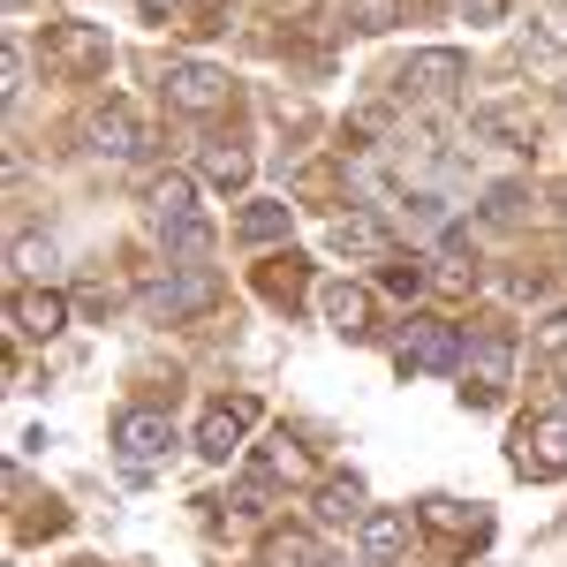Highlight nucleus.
Returning <instances> with one entry per match:
<instances>
[{"label":"nucleus","instance_id":"nucleus-5","mask_svg":"<svg viewBox=\"0 0 567 567\" xmlns=\"http://www.w3.org/2000/svg\"><path fill=\"white\" fill-rule=\"evenodd\" d=\"M114 446H122V462H130L136 477H152L175 454V416L167 409H122L114 416Z\"/></svg>","mask_w":567,"mask_h":567},{"label":"nucleus","instance_id":"nucleus-32","mask_svg":"<svg viewBox=\"0 0 567 567\" xmlns=\"http://www.w3.org/2000/svg\"><path fill=\"white\" fill-rule=\"evenodd\" d=\"M144 8H175V0H144Z\"/></svg>","mask_w":567,"mask_h":567},{"label":"nucleus","instance_id":"nucleus-28","mask_svg":"<svg viewBox=\"0 0 567 567\" xmlns=\"http://www.w3.org/2000/svg\"><path fill=\"white\" fill-rule=\"evenodd\" d=\"M8 258H16V272H45V265H53V243H39V235H16V250H8Z\"/></svg>","mask_w":567,"mask_h":567},{"label":"nucleus","instance_id":"nucleus-17","mask_svg":"<svg viewBox=\"0 0 567 567\" xmlns=\"http://www.w3.org/2000/svg\"><path fill=\"white\" fill-rule=\"evenodd\" d=\"M363 515H371V507H363V477H326L318 484V523L326 529H341V523L363 529Z\"/></svg>","mask_w":567,"mask_h":567},{"label":"nucleus","instance_id":"nucleus-22","mask_svg":"<svg viewBox=\"0 0 567 567\" xmlns=\"http://www.w3.org/2000/svg\"><path fill=\"white\" fill-rule=\"evenodd\" d=\"M523 213H529V189H523V182H492V189H484V219H492V227H515Z\"/></svg>","mask_w":567,"mask_h":567},{"label":"nucleus","instance_id":"nucleus-15","mask_svg":"<svg viewBox=\"0 0 567 567\" xmlns=\"http://www.w3.org/2000/svg\"><path fill=\"white\" fill-rule=\"evenodd\" d=\"M144 205H152V227H182V219H205V213H197V182H189V175H152Z\"/></svg>","mask_w":567,"mask_h":567},{"label":"nucleus","instance_id":"nucleus-19","mask_svg":"<svg viewBox=\"0 0 567 567\" xmlns=\"http://www.w3.org/2000/svg\"><path fill=\"white\" fill-rule=\"evenodd\" d=\"M197 175L213 182V189H250V152H243V144H205Z\"/></svg>","mask_w":567,"mask_h":567},{"label":"nucleus","instance_id":"nucleus-9","mask_svg":"<svg viewBox=\"0 0 567 567\" xmlns=\"http://www.w3.org/2000/svg\"><path fill=\"white\" fill-rule=\"evenodd\" d=\"M227 69H213V61H167V106H182V114H219L227 106Z\"/></svg>","mask_w":567,"mask_h":567},{"label":"nucleus","instance_id":"nucleus-4","mask_svg":"<svg viewBox=\"0 0 567 567\" xmlns=\"http://www.w3.org/2000/svg\"><path fill=\"white\" fill-rule=\"evenodd\" d=\"M507 379H515V341H507V333H477V341L462 349V401H470V409H492V401L507 393Z\"/></svg>","mask_w":567,"mask_h":567},{"label":"nucleus","instance_id":"nucleus-12","mask_svg":"<svg viewBox=\"0 0 567 567\" xmlns=\"http://www.w3.org/2000/svg\"><path fill=\"white\" fill-rule=\"evenodd\" d=\"M8 326L31 333V341H53V333L69 326V296H53V288H16V296H8Z\"/></svg>","mask_w":567,"mask_h":567},{"label":"nucleus","instance_id":"nucleus-13","mask_svg":"<svg viewBox=\"0 0 567 567\" xmlns=\"http://www.w3.org/2000/svg\"><path fill=\"white\" fill-rule=\"evenodd\" d=\"M318 310H326V326H333V333H349V341L371 333V296H363L355 280H326V288H318Z\"/></svg>","mask_w":567,"mask_h":567},{"label":"nucleus","instance_id":"nucleus-10","mask_svg":"<svg viewBox=\"0 0 567 567\" xmlns=\"http://www.w3.org/2000/svg\"><path fill=\"white\" fill-rule=\"evenodd\" d=\"M470 136L507 144V152H529V144H537V114H529L523 99H484L477 114H470Z\"/></svg>","mask_w":567,"mask_h":567},{"label":"nucleus","instance_id":"nucleus-27","mask_svg":"<svg viewBox=\"0 0 567 567\" xmlns=\"http://www.w3.org/2000/svg\"><path fill=\"white\" fill-rule=\"evenodd\" d=\"M23 84H31V61H23V45L8 39L0 45V99H23Z\"/></svg>","mask_w":567,"mask_h":567},{"label":"nucleus","instance_id":"nucleus-24","mask_svg":"<svg viewBox=\"0 0 567 567\" xmlns=\"http://www.w3.org/2000/svg\"><path fill=\"white\" fill-rule=\"evenodd\" d=\"M159 243H167L175 258H205V250H213V227H205V219H182V227H159Z\"/></svg>","mask_w":567,"mask_h":567},{"label":"nucleus","instance_id":"nucleus-7","mask_svg":"<svg viewBox=\"0 0 567 567\" xmlns=\"http://www.w3.org/2000/svg\"><path fill=\"white\" fill-rule=\"evenodd\" d=\"M515 470L537 484L567 477V409H545V416H529L523 432H515Z\"/></svg>","mask_w":567,"mask_h":567},{"label":"nucleus","instance_id":"nucleus-23","mask_svg":"<svg viewBox=\"0 0 567 567\" xmlns=\"http://www.w3.org/2000/svg\"><path fill=\"white\" fill-rule=\"evenodd\" d=\"M349 23L363 31V39H379V31L401 23V0H349Z\"/></svg>","mask_w":567,"mask_h":567},{"label":"nucleus","instance_id":"nucleus-29","mask_svg":"<svg viewBox=\"0 0 567 567\" xmlns=\"http://www.w3.org/2000/svg\"><path fill=\"white\" fill-rule=\"evenodd\" d=\"M537 349H545V355H560V363H567V310H553V326L537 333Z\"/></svg>","mask_w":567,"mask_h":567},{"label":"nucleus","instance_id":"nucleus-31","mask_svg":"<svg viewBox=\"0 0 567 567\" xmlns=\"http://www.w3.org/2000/svg\"><path fill=\"white\" fill-rule=\"evenodd\" d=\"M0 8H8V16H23V8H31V0H0Z\"/></svg>","mask_w":567,"mask_h":567},{"label":"nucleus","instance_id":"nucleus-1","mask_svg":"<svg viewBox=\"0 0 567 567\" xmlns=\"http://www.w3.org/2000/svg\"><path fill=\"white\" fill-rule=\"evenodd\" d=\"M45 69H53V76H69V84L106 76V23H84V16L53 23V31H45Z\"/></svg>","mask_w":567,"mask_h":567},{"label":"nucleus","instance_id":"nucleus-2","mask_svg":"<svg viewBox=\"0 0 567 567\" xmlns=\"http://www.w3.org/2000/svg\"><path fill=\"white\" fill-rule=\"evenodd\" d=\"M401 99H416V106H446L454 91L470 84V53H454V45H424V53H409V69L393 76Z\"/></svg>","mask_w":567,"mask_h":567},{"label":"nucleus","instance_id":"nucleus-3","mask_svg":"<svg viewBox=\"0 0 567 567\" xmlns=\"http://www.w3.org/2000/svg\"><path fill=\"white\" fill-rule=\"evenodd\" d=\"M462 326H446V318H409V333H401V349H393V371L401 379H416V371H462Z\"/></svg>","mask_w":567,"mask_h":567},{"label":"nucleus","instance_id":"nucleus-18","mask_svg":"<svg viewBox=\"0 0 567 567\" xmlns=\"http://www.w3.org/2000/svg\"><path fill=\"white\" fill-rule=\"evenodd\" d=\"M424 523L446 529V537H470V545H484V537H492V515L462 507V499H424Z\"/></svg>","mask_w":567,"mask_h":567},{"label":"nucleus","instance_id":"nucleus-14","mask_svg":"<svg viewBox=\"0 0 567 567\" xmlns=\"http://www.w3.org/2000/svg\"><path fill=\"white\" fill-rule=\"evenodd\" d=\"M326 243H333L341 258H386V219L379 213H341L326 227Z\"/></svg>","mask_w":567,"mask_h":567},{"label":"nucleus","instance_id":"nucleus-21","mask_svg":"<svg viewBox=\"0 0 567 567\" xmlns=\"http://www.w3.org/2000/svg\"><path fill=\"white\" fill-rule=\"evenodd\" d=\"M258 567H326V560H318V537H310V529H272Z\"/></svg>","mask_w":567,"mask_h":567},{"label":"nucleus","instance_id":"nucleus-20","mask_svg":"<svg viewBox=\"0 0 567 567\" xmlns=\"http://www.w3.org/2000/svg\"><path fill=\"white\" fill-rule=\"evenodd\" d=\"M235 235H243V243H280V235H288V197H250L243 219H235Z\"/></svg>","mask_w":567,"mask_h":567},{"label":"nucleus","instance_id":"nucleus-25","mask_svg":"<svg viewBox=\"0 0 567 567\" xmlns=\"http://www.w3.org/2000/svg\"><path fill=\"white\" fill-rule=\"evenodd\" d=\"M379 280H386V296H424V280H432V272H424L416 258H386Z\"/></svg>","mask_w":567,"mask_h":567},{"label":"nucleus","instance_id":"nucleus-26","mask_svg":"<svg viewBox=\"0 0 567 567\" xmlns=\"http://www.w3.org/2000/svg\"><path fill=\"white\" fill-rule=\"evenodd\" d=\"M303 470H310V454L296 439H272V446H265V477H303Z\"/></svg>","mask_w":567,"mask_h":567},{"label":"nucleus","instance_id":"nucleus-6","mask_svg":"<svg viewBox=\"0 0 567 567\" xmlns=\"http://www.w3.org/2000/svg\"><path fill=\"white\" fill-rule=\"evenodd\" d=\"M213 303H219V280L205 265H167V280L144 288V310L167 318V326H182V318H197V310H213Z\"/></svg>","mask_w":567,"mask_h":567},{"label":"nucleus","instance_id":"nucleus-11","mask_svg":"<svg viewBox=\"0 0 567 567\" xmlns=\"http://www.w3.org/2000/svg\"><path fill=\"white\" fill-rule=\"evenodd\" d=\"M91 152H106V159H136L144 152V122H136L130 99H106L91 114Z\"/></svg>","mask_w":567,"mask_h":567},{"label":"nucleus","instance_id":"nucleus-8","mask_svg":"<svg viewBox=\"0 0 567 567\" xmlns=\"http://www.w3.org/2000/svg\"><path fill=\"white\" fill-rule=\"evenodd\" d=\"M265 409H258V393H235V401H213L205 409V424H197V454L205 462H227L243 439H250V424H258Z\"/></svg>","mask_w":567,"mask_h":567},{"label":"nucleus","instance_id":"nucleus-16","mask_svg":"<svg viewBox=\"0 0 567 567\" xmlns=\"http://www.w3.org/2000/svg\"><path fill=\"white\" fill-rule=\"evenodd\" d=\"M409 537H416V523H409L401 507H371V515H363V553H371V560H401Z\"/></svg>","mask_w":567,"mask_h":567},{"label":"nucleus","instance_id":"nucleus-30","mask_svg":"<svg viewBox=\"0 0 567 567\" xmlns=\"http://www.w3.org/2000/svg\"><path fill=\"white\" fill-rule=\"evenodd\" d=\"M454 8H462L470 23H499V0H454Z\"/></svg>","mask_w":567,"mask_h":567}]
</instances>
